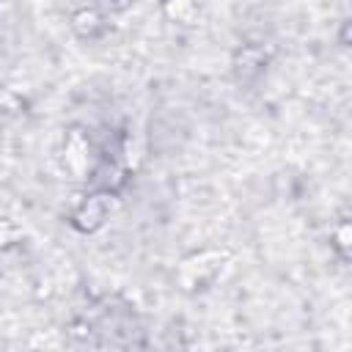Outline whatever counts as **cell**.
I'll use <instances>...</instances> for the list:
<instances>
[{"label":"cell","mask_w":352,"mask_h":352,"mask_svg":"<svg viewBox=\"0 0 352 352\" xmlns=\"http://www.w3.org/2000/svg\"><path fill=\"white\" fill-rule=\"evenodd\" d=\"M104 217H107V201H104V195H91L77 209L74 226L82 228V231H94V228H99L104 223Z\"/></svg>","instance_id":"obj_1"},{"label":"cell","mask_w":352,"mask_h":352,"mask_svg":"<svg viewBox=\"0 0 352 352\" xmlns=\"http://www.w3.org/2000/svg\"><path fill=\"white\" fill-rule=\"evenodd\" d=\"M165 14L173 19V22H182V25H192L198 22V6L195 0H165Z\"/></svg>","instance_id":"obj_2"},{"label":"cell","mask_w":352,"mask_h":352,"mask_svg":"<svg viewBox=\"0 0 352 352\" xmlns=\"http://www.w3.org/2000/svg\"><path fill=\"white\" fill-rule=\"evenodd\" d=\"M72 25H74V30H77L80 36H91V33H96V30H99L102 19H99V14H96L94 8H82L80 14H74V16H72Z\"/></svg>","instance_id":"obj_3"}]
</instances>
